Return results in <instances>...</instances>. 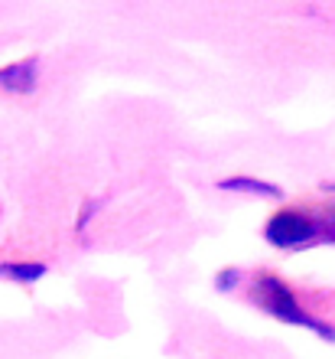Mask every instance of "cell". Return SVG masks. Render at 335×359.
<instances>
[{
  "instance_id": "1",
  "label": "cell",
  "mask_w": 335,
  "mask_h": 359,
  "mask_svg": "<svg viewBox=\"0 0 335 359\" xmlns=\"http://www.w3.org/2000/svg\"><path fill=\"white\" fill-rule=\"evenodd\" d=\"M251 301L267 311L270 317H277L280 323H293V327H306V330H316L319 337H326V340H335V327L329 323L316 320V317H309L299 301L293 297L287 281H280L277 274L270 271H257L254 274V284H251Z\"/></svg>"
},
{
  "instance_id": "8",
  "label": "cell",
  "mask_w": 335,
  "mask_h": 359,
  "mask_svg": "<svg viewBox=\"0 0 335 359\" xmlns=\"http://www.w3.org/2000/svg\"><path fill=\"white\" fill-rule=\"evenodd\" d=\"M98 206H101L98 199H88V203H85V206H82V212H78V222H75V229H78V232H85V229H88V222H92V219H94V212H98Z\"/></svg>"
},
{
  "instance_id": "4",
  "label": "cell",
  "mask_w": 335,
  "mask_h": 359,
  "mask_svg": "<svg viewBox=\"0 0 335 359\" xmlns=\"http://www.w3.org/2000/svg\"><path fill=\"white\" fill-rule=\"evenodd\" d=\"M218 189H224V193H248V196H267V199L283 196V189L277 183H267V180L257 177H224L218 183Z\"/></svg>"
},
{
  "instance_id": "5",
  "label": "cell",
  "mask_w": 335,
  "mask_h": 359,
  "mask_svg": "<svg viewBox=\"0 0 335 359\" xmlns=\"http://www.w3.org/2000/svg\"><path fill=\"white\" fill-rule=\"evenodd\" d=\"M49 268L43 262H3L0 265V278L7 281H17V284H33L39 278H46Z\"/></svg>"
},
{
  "instance_id": "7",
  "label": "cell",
  "mask_w": 335,
  "mask_h": 359,
  "mask_svg": "<svg viewBox=\"0 0 335 359\" xmlns=\"http://www.w3.org/2000/svg\"><path fill=\"white\" fill-rule=\"evenodd\" d=\"M238 284H241V271H238V268H224V271H218V278H215V287L222 294L234 291Z\"/></svg>"
},
{
  "instance_id": "6",
  "label": "cell",
  "mask_w": 335,
  "mask_h": 359,
  "mask_svg": "<svg viewBox=\"0 0 335 359\" xmlns=\"http://www.w3.org/2000/svg\"><path fill=\"white\" fill-rule=\"evenodd\" d=\"M316 242H332L335 245V209H329L322 219H316Z\"/></svg>"
},
{
  "instance_id": "3",
  "label": "cell",
  "mask_w": 335,
  "mask_h": 359,
  "mask_svg": "<svg viewBox=\"0 0 335 359\" xmlns=\"http://www.w3.org/2000/svg\"><path fill=\"white\" fill-rule=\"evenodd\" d=\"M36 72H39V59H20V62H10V66L0 69V88L10 95H29L36 88Z\"/></svg>"
},
{
  "instance_id": "2",
  "label": "cell",
  "mask_w": 335,
  "mask_h": 359,
  "mask_svg": "<svg viewBox=\"0 0 335 359\" xmlns=\"http://www.w3.org/2000/svg\"><path fill=\"white\" fill-rule=\"evenodd\" d=\"M264 238L273 248H306L316 242V216L303 209H280L264 226Z\"/></svg>"
}]
</instances>
